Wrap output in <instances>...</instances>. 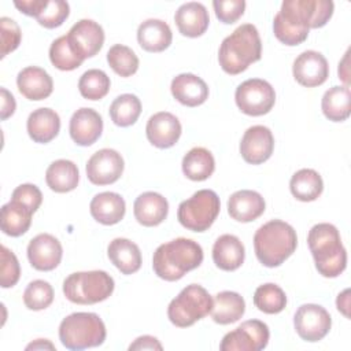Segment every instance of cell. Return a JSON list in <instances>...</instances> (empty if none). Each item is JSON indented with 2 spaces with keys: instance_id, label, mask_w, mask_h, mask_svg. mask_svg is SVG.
Returning a JSON list of instances; mask_svg holds the SVG:
<instances>
[{
  "instance_id": "1",
  "label": "cell",
  "mask_w": 351,
  "mask_h": 351,
  "mask_svg": "<svg viewBox=\"0 0 351 351\" xmlns=\"http://www.w3.org/2000/svg\"><path fill=\"white\" fill-rule=\"evenodd\" d=\"M330 0H284L273 21L278 41L295 47L307 40L310 29L325 26L333 15Z\"/></svg>"
},
{
  "instance_id": "2",
  "label": "cell",
  "mask_w": 351,
  "mask_h": 351,
  "mask_svg": "<svg viewBox=\"0 0 351 351\" xmlns=\"http://www.w3.org/2000/svg\"><path fill=\"white\" fill-rule=\"evenodd\" d=\"M203 262V248L192 239L178 237L160 244L152 258L155 274L165 281H177Z\"/></svg>"
},
{
  "instance_id": "3",
  "label": "cell",
  "mask_w": 351,
  "mask_h": 351,
  "mask_svg": "<svg viewBox=\"0 0 351 351\" xmlns=\"http://www.w3.org/2000/svg\"><path fill=\"white\" fill-rule=\"evenodd\" d=\"M307 244L321 276L335 278L346 270L347 251L335 225L328 222L314 225L307 234Z\"/></svg>"
},
{
  "instance_id": "4",
  "label": "cell",
  "mask_w": 351,
  "mask_h": 351,
  "mask_svg": "<svg viewBox=\"0 0 351 351\" xmlns=\"http://www.w3.org/2000/svg\"><path fill=\"white\" fill-rule=\"evenodd\" d=\"M261 56L262 43L258 29L252 23H244L225 37L218 51L219 66L230 75L247 70V67L258 62Z\"/></svg>"
},
{
  "instance_id": "5",
  "label": "cell",
  "mask_w": 351,
  "mask_h": 351,
  "mask_svg": "<svg viewBox=\"0 0 351 351\" xmlns=\"http://www.w3.org/2000/svg\"><path fill=\"white\" fill-rule=\"evenodd\" d=\"M296 245L295 229L281 219L263 223L254 234L255 255L266 267H277L284 263L295 252Z\"/></svg>"
},
{
  "instance_id": "6",
  "label": "cell",
  "mask_w": 351,
  "mask_h": 351,
  "mask_svg": "<svg viewBox=\"0 0 351 351\" xmlns=\"http://www.w3.org/2000/svg\"><path fill=\"white\" fill-rule=\"evenodd\" d=\"M106 335V325L95 313H73L63 318L59 325L60 343L69 350L101 346Z\"/></svg>"
},
{
  "instance_id": "7",
  "label": "cell",
  "mask_w": 351,
  "mask_h": 351,
  "mask_svg": "<svg viewBox=\"0 0 351 351\" xmlns=\"http://www.w3.org/2000/svg\"><path fill=\"white\" fill-rule=\"evenodd\" d=\"M114 278L104 270L75 271L63 281V293L75 304H95L114 292Z\"/></svg>"
},
{
  "instance_id": "8",
  "label": "cell",
  "mask_w": 351,
  "mask_h": 351,
  "mask_svg": "<svg viewBox=\"0 0 351 351\" xmlns=\"http://www.w3.org/2000/svg\"><path fill=\"white\" fill-rule=\"evenodd\" d=\"M211 308V295L202 285L191 284L169 303L167 317L173 325L186 328L210 314Z\"/></svg>"
},
{
  "instance_id": "9",
  "label": "cell",
  "mask_w": 351,
  "mask_h": 351,
  "mask_svg": "<svg viewBox=\"0 0 351 351\" xmlns=\"http://www.w3.org/2000/svg\"><path fill=\"white\" fill-rule=\"evenodd\" d=\"M221 208L218 195L211 189H200L180 203L177 218L192 232H206L217 219Z\"/></svg>"
},
{
  "instance_id": "10",
  "label": "cell",
  "mask_w": 351,
  "mask_h": 351,
  "mask_svg": "<svg viewBox=\"0 0 351 351\" xmlns=\"http://www.w3.org/2000/svg\"><path fill=\"white\" fill-rule=\"evenodd\" d=\"M234 100L241 112L251 117H261L273 108L276 92L267 81L250 78L236 88Z\"/></svg>"
},
{
  "instance_id": "11",
  "label": "cell",
  "mask_w": 351,
  "mask_h": 351,
  "mask_svg": "<svg viewBox=\"0 0 351 351\" xmlns=\"http://www.w3.org/2000/svg\"><path fill=\"white\" fill-rule=\"evenodd\" d=\"M269 326L259 319H248L234 330L228 332L221 344V351H261L269 343Z\"/></svg>"
},
{
  "instance_id": "12",
  "label": "cell",
  "mask_w": 351,
  "mask_h": 351,
  "mask_svg": "<svg viewBox=\"0 0 351 351\" xmlns=\"http://www.w3.org/2000/svg\"><path fill=\"white\" fill-rule=\"evenodd\" d=\"M293 326L300 339L314 343L322 340L330 330L332 318L328 310L319 304H302L293 315Z\"/></svg>"
},
{
  "instance_id": "13",
  "label": "cell",
  "mask_w": 351,
  "mask_h": 351,
  "mask_svg": "<svg viewBox=\"0 0 351 351\" xmlns=\"http://www.w3.org/2000/svg\"><path fill=\"white\" fill-rule=\"evenodd\" d=\"M123 158L111 148L95 152L86 162V177L95 185H108L119 180L123 173Z\"/></svg>"
},
{
  "instance_id": "14",
  "label": "cell",
  "mask_w": 351,
  "mask_h": 351,
  "mask_svg": "<svg viewBox=\"0 0 351 351\" xmlns=\"http://www.w3.org/2000/svg\"><path fill=\"white\" fill-rule=\"evenodd\" d=\"M66 36L74 52L84 60L95 56L104 44V30L92 19L78 21Z\"/></svg>"
},
{
  "instance_id": "15",
  "label": "cell",
  "mask_w": 351,
  "mask_h": 351,
  "mask_svg": "<svg viewBox=\"0 0 351 351\" xmlns=\"http://www.w3.org/2000/svg\"><path fill=\"white\" fill-rule=\"evenodd\" d=\"M274 149V137L269 128L254 125L248 128L240 141V154L250 165L266 162Z\"/></svg>"
},
{
  "instance_id": "16",
  "label": "cell",
  "mask_w": 351,
  "mask_h": 351,
  "mask_svg": "<svg viewBox=\"0 0 351 351\" xmlns=\"http://www.w3.org/2000/svg\"><path fill=\"white\" fill-rule=\"evenodd\" d=\"M293 78L306 88L322 85L329 77V64L326 58L317 51L302 52L292 66Z\"/></svg>"
},
{
  "instance_id": "17",
  "label": "cell",
  "mask_w": 351,
  "mask_h": 351,
  "mask_svg": "<svg viewBox=\"0 0 351 351\" xmlns=\"http://www.w3.org/2000/svg\"><path fill=\"white\" fill-rule=\"evenodd\" d=\"M62 255L63 248L60 241L49 233L37 234L27 245V259L30 265L40 271H51L58 267Z\"/></svg>"
},
{
  "instance_id": "18",
  "label": "cell",
  "mask_w": 351,
  "mask_h": 351,
  "mask_svg": "<svg viewBox=\"0 0 351 351\" xmlns=\"http://www.w3.org/2000/svg\"><path fill=\"white\" fill-rule=\"evenodd\" d=\"M69 132L71 140L81 147H89L95 144L103 132L101 115L88 107L78 108L70 118Z\"/></svg>"
},
{
  "instance_id": "19",
  "label": "cell",
  "mask_w": 351,
  "mask_h": 351,
  "mask_svg": "<svg viewBox=\"0 0 351 351\" xmlns=\"http://www.w3.org/2000/svg\"><path fill=\"white\" fill-rule=\"evenodd\" d=\"M181 132L182 128L178 118L167 111H160L151 115L145 126L148 141L154 147L162 149L173 147L178 141Z\"/></svg>"
},
{
  "instance_id": "20",
  "label": "cell",
  "mask_w": 351,
  "mask_h": 351,
  "mask_svg": "<svg viewBox=\"0 0 351 351\" xmlns=\"http://www.w3.org/2000/svg\"><path fill=\"white\" fill-rule=\"evenodd\" d=\"M266 208L265 199L256 191L241 189L230 195L228 213L237 222H251L259 218Z\"/></svg>"
},
{
  "instance_id": "21",
  "label": "cell",
  "mask_w": 351,
  "mask_h": 351,
  "mask_svg": "<svg viewBox=\"0 0 351 351\" xmlns=\"http://www.w3.org/2000/svg\"><path fill=\"white\" fill-rule=\"evenodd\" d=\"M170 89L173 97L186 107H197L208 97L207 84L191 73H182L174 77Z\"/></svg>"
},
{
  "instance_id": "22",
  "label": "cell",
  "mask_w": 351,
  "mask_h": 351,
  "mask_svg": "<svg viewBox=\"0 0 351 351\" xmlns=\"http://www.w3.org/2000/svg\"><path fill=\"white\" fill-rule=\"evenodd\" d=\"M19 92L29 100H44L53 90L51 75L41 67L29 66L22 69L16 77Z\"/></svg>"
},
{
  "instance_id": "23",
  "label": "cell",
  "mask_w": 351,
  "mask_h": 351,
  "mask_svg": "<svg viewBox=\"0 0 351 351\" xmlns=\"http://www.w3.org/2000/svg\"><path fill=\"white\" fill-rule=\"evenodd\" d=\"M169 213V203L158 192L141 193L133 204V214L137 222L143 226H158L160 225Z\"/></svg>"
},
{
  "instance_id": "24",
  "label": "cell",
  "mask_w": 351,
  "mask_h": 351,
  "mask_svg": "<svg viewBox=\"0 0 351 351\" xmlns=\"http://www.w3.org/2000/svg\"><path fill=\"white\" fill-rule=\"evenodd\" d=\"M174 22L182 36L195 38L202 36L210 23L207 8L197 1H189L178 7L174 14Z\"/></svg>"
},
{
  "instance_id": "25",
  "label": "cell",
  "mask_w": 351,
  "mask_h": 351,
  "mask_svg": "<svg viewBox=\"0 0 351 351\" xmlns=\"http://www.w3.org/2000/svg\"><path fill=\"white\" fill-rule=\"evenodd\" d=\"M245 258L244 244L234 234L219 236L213 245V261L217 267L225 271L239 269Z\"/></svg>"
},
{
  "instance_id": "26",
  "label": "cell",
  "mask_w": 351,
  "mask_h": 351,
  "mask_svg": "<svg viewBox=\"0 0 351 351\" xmlns=\"http://www.w3.org/2000/svg\"><path fill=\"white\" fill-rule=\"evenodd\" d=\"M26 129L34 143L45 144L53 140L60 130V118L58 112L48 107H41L30 112Z\"/></svg>"
},
{
  "instance_id": "27",
  "label": "cell",
  "mask_w": 351,
  "mask_h": 351,
  "mask_svg": "<svg viewBox=\"0 0 351 351\" xmlns=\"http://www.w3.org/2000/svg\"><path fill=\"white\" fill-rule=\"evenodd\" d=\"M107 255L111 263L125 276L133 274L141 267L140 248L129 239L117 237L110 241Z\"/></svg>"
},
{
  "instance_id": "28",
  "label": "cell",
  "mask_w": 351,
  "mask_h": 351,
  "mask_svg": "<svg viewBox=\"0 0 351 351\" xmlns=\"http://www.w3.org/2000/svg\"><path fill=\"white\" fill-rule=\"evenodd\" d=\"M90 215L99 223L115 225L125 217L126 204L123 197L115 192H101L95 195L89 204Z\"/></svg>"
},
{
  "instance_id": "29",
  "label": "cell",
  "mask_w": 351,
  "mask_h": 351,
  "mask_svg": "<svg viewBox=\"0 0 351 351\" xmlns=\"http://www.w3.org/2000/svg\"><path fill=\"white\" fill-rule=\"evenodd\" d=\"M171 40L170 26L160 19H147L137 29V41L147 52H162L170 47Z\"/></svg>"
},
{
  "instance_id": "30",
  "label": "cell",
  "mask_w": 351,
  "mask_h": 351,
  "mask_svg": "<svg viewBox=\"0 0 351 351\" xmlns=\"http://www.w3.org/2000/svg\"><path fill=\"white\" fill-rule=\"evenodd\" d=\"M244 311L245 302L240 293L222 291L214 296L210 314L214 322L219 325H229L239 321L244 315Z\"/></svg>"
},
{
  "instance_id": "31",
  "label": "cell",
  "mask_w": 351,
  "mask_h": 351,
  "mask_svg": "<svg viewBox=\"0 0 351 351\" xmlns=\"http://www.w3.org/2000/svg\"><path fill=\"white\" fill-rule=\"evenodd\" d=\"M80 181V171L74 162L67 159H58L52 162L45 171L47 185L58 193H66L77 188Z\"/></svg>"
},
{
  "instance_id": "32",
  "label": "cell",
  "mask_w": 351,
  "mask_h": 351,
  "mask_svg": "<svg viewBox=\"0 0 351 351\" xmlns=\"http://www.w3.org/2000/svg\"><path fill=\"white\" fill-rule=\"evenodd\" d=\"M351 92L350 88L336 85L328 89L321 100L324 115L332 122H343L351 112Z\"/></svg>"
},
{
  "instance_id": "33",
  "label": "cell",
  "mask_w": 351,
  "mask_h": 351,
  "mask_svg": "<svg viewBox=\"0 0 351 351\" xmlns=\"http://www.w3.org/2000/svg\"><path fill=\"white\" fill-rule=\"evenodd\" d=\"M215 170L213 154L203 147L189 149L182 158V173L192 181H204Z\"/></svg>"
},
{
  "instance_id": "34",
  "label": "cell",
  "mask_w": 351,
  "mask_h": 351,
  "mask_svg": "<svg viewBox=\"0 0 351 351\" xmlns=\"http://www.w3.org/2000/svg\"><path fill=\"white\" fill-rule=\"evenodd\" d=\"M289 189L295 199L300 202H313L321 196L324 181L318 171L313 169H300L291 177Z\"/></svg>"
},
{
  "instance_id": "35",
  "label": "cell",
  "mask_w": 351,
  "mask_h": 351,
  "mask_svg": "<svg viewBox=\"0 0 351 351\" xmlns=\"http://www.w3.org/2000/svg\"><path fill=\"white\" fill-rule=\"evenodd\" d=\"M33 213L18 202H8L1 207L0 226L3 233L11 237H18L26 233L32 225Z\"/></svg>"
},
{
  "instance_id": "36",
  "label": "cell",
  "mask_w": 351,
  "mask_h": 351,
  "mask_svg": "<svg viewBox=\"0 0 351 351\" xmlns=\"http://www.w3.org/2000/svg\"><path fill=\"white\" fill-rule=\"evenodd\" d=\"M141 114V101L136 95L123 93L114 99L110 106L111 121L121 128H128L138 119Z\"/></svg>"
},
{
  "instance_id": "37",
  "label": "cell",
  "mask_w": 351,
  "mask_h": 351,
  "mask_svg": "<svg viewBox=\"0 0 351 351\" xmlns=\"http://www.w3.org/2000/svg\"><path fill=\"white\" fill-rule=\"evenodd\" d=\"M255 307L266 314H278L287 306V295L277 284L259 285L254 293Z\"/></svg>"
},
{
  "instance_id": "38",
  "label": "cell",
  "mask_w": 351,
  "mask_h": 351,
  "mask_svg": "<svg viewBox=\"0 0 351 351\" xmlns=\"http://www.w3.org/2000/svg\"><path fill=\"white\" fill-rule=\"evenodd\" d=\"M110 77L99 69H90L85 71L78 81V90L84 99L100 100L110 90Z\"/></svg>"
},
{
  "instance_id": "39",
  "label": "cell",
  "mask_w": 351,
  "mask_h": 351,
  "mask_svg": "<svg viewBox=\"0 0 351 351\" xmlns=\"http://www.w3.org/2000/svg\"><path fill=\"white\" fill-rule=\"evenodd\" d=\"M49 60L56 69L62 71L75 70L84 62V59L80 58L71 48L67 36H60L52 41L49 47Z\"/></svg>"
},
{
  "instance_id": "40",
  "label": "cell",
  "mask_w": 351,
  "mask_h": 351,
  "mask_svg": "<svg viewBox=\"0 0 351 351\" xmlns=\"http://www.w3.org/2000/svg\"><path fill=\"white\" fill-rule=\"evenodd\" d=\"M110 67L121 77H130L138 69V58L134 51L126 45L115 44L107 52Z\"/></svg>"
},
{
  "instance_id": "41",
  "label": "cell",
  "mask_w": 351,
  "mask_h": 351,
  "mask_svg": "<svg viewBox=\"0 0 351 351\" xmlns=\"http://www.w3.org/2000/svg\"><path fill=\"white\" fill-rule=\"evenodd\" d=\"M53 302V288L48 281L34 280L23 292V303L29 310H44Z\"/></svg>"
},
{
  "instance_id": "42",
  "label": "cell",
  "mask_w": 351,
  "mask_h": 351,
  "mask_svg": "<svg viewBox=\"0 0 351 351\" xmlns=\"http://www.w3.org/2000/svg\"><path fill=\"white\" fill-rule=\"evenodd\" d=\"M70 14V5L67 1L63 0H47L45 5L40 11V14L36 16L37 22L47 27V29H55L59 27Z\"/></svg>"
},
{
  "instance_id": "43",
  "label": "cell",
  "mask_w": 351,
  "mask_h": 351,
  "mask_svg": "<svg viewBox=\"0 0 351 351\" xmlns=\"http://www.w3.org/2000/svg\"><path fill=\"white\" fill-rule=\"evenodd\" d=\"M21 277V266L15 254L5 245H1V266H0V285L3 288L14 287Z\"/></svg>"
},
{
  "instance_id": "44",
  "label": "cell",
  "mask_w": 351,
  "mask_h": 351,
  "mask_svg": "<svg viewBox=\"0 0 351 351\" xmlns=\"http://www.w3.org/2000/svg\"><path fill=\"white\" fill-rule=\"evenodd\" d=\"M0 32H1V58H4L19 47L22 33L18 23L14 19L7 16L0 18Z\"/></svg>"
},
{
  "instance_id": "45",
  "label": "cell",
  "mask_w": 351,
  "mask_h": 351,
  "mask_svg": "<svg viewBox=\"0 0 351 351\" xmlns=\"http://www.w3.org/2000/svg\"><path fill=\"white\" fill-rule=\"evenodd\" d=\"M213 7L217 18L226 25L234 23L245 10L244 0H215L213 1Z\"/></svg>"
},
{
  "instance_id": "46",
  "label": "cell",
  "mask_w": 351,
  "mask_h": 351,
  "mask_svg": "<svg viewBox=\"0 0 351 351\" xmlns=\"http://www.w3.org/2000/svg\"><path fill=\"white\" fill-rule=\"evenodd\" d=\"M11 200L18 202L32 213H36L43 203V193L34 184H22L14 189Z\"/></svg>"
},
{
  "instance_id": "47",
  "label": "cell",
  "mask_w": 351,
  "mask_h": 351,
  "mask_svg": "<svg viewBox=\"0 0 351 351\" xmlns=\"http://www.w3.org/2000/svg\"><path fill=\"white\" fill-rule=\"evenodd\" d=\"M47 0H15L14 5L25 15L29 16H37L40 14V11L43 10V7L45 5Z\"/></svg>"
},
{
  "instance_id": "48",
  "label": "cell",
  "mask_w": 351,
  "mask_h": 351,
  "mask_svg": "<svg viewBox=\"0 0 351 351\" xmlns=\"http://www.w3.org/2000/svg\"><path fill=\"white\" fill-rule=\"evenodd\" d=\"M162 344L159 343V340L154 336L145 335V336H140L137 337L130 346L129 350H162Z\"/></svg>"
},
{
  "instance_id": "49",
  "label": "cell",
  "mask_w": 351,
  "mask_h": 351,
  "mask_svg": "<svg viewBox=\"0 0 351 351\" xmlns=\"http://www.w3.org/2000/svg\"><path fill=\"white\" fill-rule=\"evenodd\" d=\"M0 92H1V119L4 121L15 112L16 103L14 96L5 88H1Z\"/></svg>"
},
{
  "instance_id": "50",
  "label": "cell",
  "mask_w": 351,
  "mask_h": 351,
  "mask_svg": "<svg viewBox=\"0 0 351 351\" xmlns=\"http://www.w3.org/2000/svg\"><path fill=\"white\" fill-rule=\"evenodd\" d=\"M350 289H344L341 293H339L337 299H336V306L337 310L344 315V317H350L348 314V308H350Z\"/></svg>"
},
{
  "instance_id": "51",
  "label": "cell",
  "mask_w": 351,
  "mask_h": 351,
  "mask_svg": "<svg viewBox=\"0 0 351 351\" xmlns=\"http://www.w3.org/2000/svg\"><path fill=\"white\" fill-rule=\"evenodd\" d=\"M348 55H350V51H347L344 53V58L339 63V70H337L339 78H341L344 81L346 86H348V84H350V78H348L350 77V73H348Z\"/></svg>"
},
{
  "instance_id": "52",
  "label": "cell",
  "mask_w": 351,
  "mask_h": 351,
  "mask_svg": "<svg viewBox=\"0 0 351 351\" xmlns=\"http://www.w3.org/2000/svg\"><path fill=\"white\" fill-rule=\"evenodd\" d=\"M43 348L55 350V346L49 340H47V339H37L36 341H33L29 346H26V350H43Z\"/></svg>"
}]
</instances>
